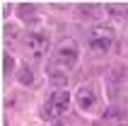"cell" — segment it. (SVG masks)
Instances as JSON below:
<instances>
[{
    "mask_svg": "<svg viewBox=\"0 0 128 126\" xmlns=\"http://www.w3.org/2000/svg\"><path fill=\"white\" fill-rule=\"evenodd\" d=\"M48 126H68V124H63V121H58V119H56V121H51Z\"/></svg>",
    "mask_w": 128,
    "mask_h": 126,
    "instance_id": "obj_10",
    "label": "cell"
},
{
    "mask_svg": "<svg viewBox=\"0 0 128 126\" xmlns=\"http://www.w3.org/2000/svg\"><path fill=\"white\" fill-rule=\"evenodd\" d=\"M75 99H78V107L82 109V112H92L94 107H97V92H94L92 87H87V85L78 90Z\"/></svg>",
    "mask_w": 128,
    "mask_h": 126,
    "instance_id": "obj_5",
    "label": "cell"
},
{
    "mask_svg": "<svg viewBox=\"0 0 128 126\" xmlns=\"http://www.w3.org/2000/svg\"><path fill=\"white\" fill-rule=\"evenodd\" d=\"M17 78H20L22 85H32V83H34V75H32L29 66H20V68H17Z\"/></svg>",
    "mask_w": 128,
    "mask_h": 126,
    "instance_id": "obj_8",
    "label": "cell"
},
{
    "mask_svg": "<svg viewBox=\"0 0 128 126\" xmlns=\"http://www.w3.org/2000/svg\"><path fill=\"white\" fill-rule=\"evenodd\" d=\"M12 66H14V61L7 56V58H5V73H10V70H12Z\"/></svg>",
    "mask_w": 128,
    "mask_h": 126,
    "instance_id": "obj_9",
    "label": "cell"
},
{
    "mask_svg": "<svg viewBox=\"0 0 128 126\" xmlns=\"http://www.w3.org/2000/svg\"><path fill=\"white\" fill-rule=\"evenodd\" d=\"M126 22H128V12H126Z\"/></svg>",
    "mask_w": 128,
    "mask_h": 126,
    "instance_id": "obj_11",
    "label": "cell"
},
{
    "mask_svg": "<svg viewBox=\"0 0 128 126\" xmlns=\"http://www.w3.org/2000/svg\"><path fill=\"white\" fill-rule=\"evenodd\" d=\"M53 61H58V63H63V66H68V68H72V66L78 63V46H75V41H72V39H63L60 46H58V56L53 58Z\"/></svg>",
    "mask_w": 128,
    "mask_h": 126,
    "instance_id": "obj_4",
    "label": "cell"
},
{
    "mask_svg": "<svg viewBox=\"0 0 128 126\" xmlns=\"http://www.w3.org/2000/svg\"><path fill=\"white\" fill-rule=\"evenodd\" d=\"M106 10L111 12V17H121V20H126L128 3H106Z\"/></svg>",
    "mask_w": 128,
    "mask_h": 126,
    "instance_id": "obj_7",
    "label": "cell"
},
{
    "mask_svg": "<svg viewBox=\"0 0 128 126\" xmlns=\"http://www.w3.org/2000/svg\"><path fill=\"white\" fill-rule=\"evenodd\" d=\"M114 44V29L111 27H94L92 36H90V49L97 51V53H109Z\"/></svg>",
    "mask_w": 128,
    "mask_h": 126,
    "instance_id": "obj_2",
    "label": "cell"
},
{
    "mask_svg": "<svg viewBox=\"0 0 128 126\" xmlns=\"http://www.w3.org/2000/svg\"><path fill=\"white\" fill-rule=\"evenodd\" d=\"M17 15H20V20H24V22H34L39 10H36V5H32V3H20V5H17Z\"/></svg>",
    "mask_w": 128,
    "mask_h": 126,
    "instance_id": "obj_6",
    "label": "cell"
},
{
    "mask_svg": "<svg viewBox=\"0 0 128 126\" xmlns=\"http://www.w3.org/2000/svg\"><path fill=\"white\" fill-rule=\"evenodd\" d=\"M68 104H70V95H68L65 90H58V92H53L51 99L44 104L41 116H44V119H53V121H56L60 114L68 112Z\"/></svg>",
    "mask_w": 128,
    "mask_h": 126,
    "instance_id": "obj_1",
    "label": "cell"
},
{
    "mask_svg": "<svg viewBox=\"0 0 128 126\" xmlns=\"http://www.w3.org/2000/svg\"><path fill=\"white\" fill-rule=\"evenodd\" d=\"M22 44H24V49H27L32 56H41V53L48 51L51 39H48L46 32H32V34L24 36V41H22Z\"/></svg>",
    "mask_w": 128,
    "mask_h": 126,
    "instance_id": "obj_3",
    "label": "cell"
}]
</instances>
